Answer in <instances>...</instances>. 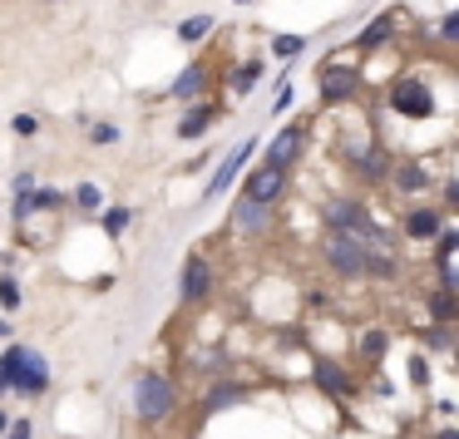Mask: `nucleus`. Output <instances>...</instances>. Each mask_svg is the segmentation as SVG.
<instances>
[{
  "label": "nucleus",
  "mask_w": 459,
  "mask_h": 439,
  "mask_svg": "<svg viewBox=\"0 0 459 439\" xmlns=\"http://www.w3.org/2000/svg\"><path fill=\"white\" fill-rule=\"evenodd\" d=\"M173 409H178V390H173V380L159 375V370H143V375L134 380V415H139L143 425H163Z\"/></svg>",
  "instance_id": "f257e3e1"
},
{
  "label": "nucleus",
  "mask_w": 459,
  "mask_h": 439,
  "mask_svg": "<svg viewBox=\"0 0 459 439\" xmlns=\"http://www.w3.org/2000/svg\"><path fill=\"white\" fill-rule=\"evenodd\" d=\"M307 153V119H297V124H287V129L277 133V139L267 143V159H262V168H277V173H287L291 163Z\"/></svg>",
  "instance_id": "f03ea898"
},
{
  "label": "nucleus",
  "mask_w": 459,
  "mask_h": 439,
  "mask_svg": "<svg viewBox=\"0 0 459 439\" xmlns=\"http://www.w3.org/2000/svg\"><path fill=\"white\" fill-rule=\"evenodd\" d=\"M390 109L405 114V119H429V114H435V90L420 84V80H405V84L390 90Z\"/></svg>",
  "instance_id": "7ed1b4c3"
},
{
  "label": "nucleus",
  "mask_w": 459,
  "mask_h": 439,
  "mask_svg": "<svg viewBox=\"0 0 459 439\" xmlns=\"http://www.w3.org/2000/svg\"><path fill=\"white\" fill-rule=\"evenodd\" d=\"M11 390H21V395H30V400L50 390V366H45L40 350H30V346L21 350V366H15V375H11Z\"/></svg>",
  "instance_id": "20e7f679"
},
{
  "label": "nucleus",
  "mask_w": 459,
  "mask_h": 439,
  "mask_svg": "<svg viewBox=\"0 0 459 439\" xmlns=\"http://www.w3.org/2000/svg\"><path fill=\"white\" fill-rule=\"evenodd\" d=\"M326 262L341 271V277H360V271H366V242L346 237V232H331L326 237Z\"/></svg>",
  "instance_id": "39448f33"
},
{
  "label": "nucleus",
  "mask_w": 459,
  "mask_h": 439,
  "mask_svg": "<svg viewBox=\"0 0 459 439\" xmlns=\"http://www.w3.org/2000/svg\"><path fill=\"white\" fill-rule=\"evenodd\" d=\"M183 301H203L212 291V267H208V257H198V252H193L188 262H183Z\"/></svg>",
  "instance_id": "423d86ee"
},
{
  "label": "nucleus",
  "mask_w": 459,
  "mask_h": 439,
  "mask_svg": "<svg viewBox=\"0 0 459 439\" xmlns=\"http://www.w3.org/2000/svg\"><path fill=\"white\" fill-rule=\"evenodd\" d=\"M281 178H287V173H277V168H252L247 173V193H242V198H252V202H262V208H267V202H277V193H281Z\"/></svg>",
  "instance_id": "0eeeda50"
},
{
  "label": "nucleus",
  "mask_w": 459,
  "mask_h": 439,
  "mask_svg": "<svg viewBox=\"0 0 459 439\" xmlns=\"http://www.w3.org/2000/svg\"><path fill=\"white\" fill-rule=\"evenodd\" d=\"M356 94V74L351 70H326L321 74V99L326 104H341V99H351Z\"/></svg>",
  "instance_id": "6e6552de"
},
{
  "label": "nucleus",
  "mask_w": 459,
  "mask_h": 439,
  "mask_svg": "<svg viewBox=\"0 0 459 439\" xmlns=\"http://www.w3.org/2000/svg\"><path fill=\"white\" fill-rule=\"evenodd\" d=\"M247 159H252V143H238V149L228 153V163H222V168L212 173V183H208V198H218V193H222V188H228V183H232V173H238V168H242V163H247Z\"/></svg>",
  "instance_id": "1a4fd4ad"
},
{
  "label": "nucleus",
  "mask_w": 459,
  "mask_h": 439,
  "mask_svg": "<svg viewBox=\"0 0 459 439\" xmlns=\"http://www.w3.org/2000/svg\"><path fill=\"white\" fill-rule=\"evenodd\" d=\"M405 232L410 237H435V232H445V218H439L435 208H410L405 212Z\"/></svg>",
  "instance_id": "9d476101"
},
{
  "label": "nucleus",
  "mask_w": 459,
  "mask_h": 439,
  "mask_svg": "<svg viewBox=\"0 0 459 439\" xmlns=\"http://www.w3.org/2000/svg\"><path fill=\"white\" fill-rule=\"evenodd\" d=\"M356 168H360V178H366V183L390 178V159H385V149H376V143H370L366 153H356Z\"/></svg>",
  "instance_id": "9b49d317"
},
{
  "label": "nucleus",
  "mask_w": 459,
  "mask_h": 439,
  "mask_svg": "<svg viewBox=\"0 0 459 439\" xmlns=\"http://www.w3.org/2000/svg\"><path fill=\"white\" fill-rule=\"evenodd\" d=\"M203 90H208V70H203V65H188V70L173 80V94H178V99H198Z\"/></svg>",
  "instance_id": "f8f14e48"
},
{
  "label": "nucleus",
  "mask_w": 459,
  "mask_h": 439,
  "mask_svg": "<svg viewBox=\"0 0 459 439\" xmlns=\"http://www.w3.org/2000/svg\"><path fill=\"white\" fill-rule=\"evenodd\" d=\"M316 385L326 390V395H346V390H351V375H346L341 366H331V360H321V366H316Z\"/></svg>",
  "instance_id": "ddd939ff"
},
{
  "label": "nucleus",
  "mask_w": 459,
  "mask_h": 439,
  "mask_svg": "<svg viewBox=\"0 0 459 439\" xmlns=\"http://www.w3.org/2000/svg\"><path fill=\"white\" fill-rule=\"evenodd\" d=\"M212 119H218V109H212V104H198V109H188V114H183L178 133H183V139H198V133L208 129Z\"/></svg>",
  "instance_id": "4468645a"
},
{
  "label": "nucleus",
  "mask_w": 459,
  "mask_h": 439,
  "mask_svg": "<svg viewBox=\"0 0 459 439\" xmlns=\"http://www.w3.org/2000/svg\"><path fill=\"white\" fill-rule=\"evenodd\" d=\"M238 228H242V232L267 228V208H262V202H252V198H242V202H238Z\"/></svg>",
  "instance_id": "2eb2a0df"
},
{
  "label": "nucleus",
  "mask_w": 459,
  "mask_h": 439,
  "mask_svg": "<svg viewBox=\"0 0 459 439\" xmlns=\"http://www.w3.org/2000/svg\"><path fill=\"white\" fill-rule=\"evenodd\" d=\"M429 311H435V321H439V326H449V321H455V311H459L455 291H445V287H439L435 297H429Z\"/></svg>",
  "instance_id": "dca6fc26"
},
{
  "label": "nucleus",
  "mask_w": 459,
  "mask_h": 439,
  "mask_svg": "<svg viewBox=\"0 0 459 439\" xmlns=\"http://www.w3.org/2000/svg\"><path fill=\"white\" fill-rule=\"evenodd\" d=\"M400 173V193H420V188H425V183H429V168H420V163H405V168H395Z\"/></svg>",
  "instance_id": "f3484780"
},
{
  "label": "nucleus",
  "mask_w": 459,
  "mask_h": 439,
  "mask_svg": "<svg viewBox=\"0 0 459 439\" xmlns=\"http://www.w3.org/2000/svg\"><path fill=\"white\" fill-rule=\"evenodd\" d=\"M21 350L25 346H11L0 356V395H11V375H15V366H21Z\"/></svg>",
  "instance_id": "a211bd4d"
},
{
  "label": "nucleus",
  "mask_w": 459,
  "mask_h": 439,
  "mask_svg": "<svg viewBox=\"0 0 459 439\" xmlns=\"http://www.w3.org/2000/svg\"><path fill=\"white\" fill-rule=\"evenodd\" d=\"M208 30H212V15H193V21H183V25H178V40H188V45H193V40H203Z\"/></svg>",
  "instance_id": "6ab92c4d"
},
{
  "label": "nucleus",
  "mask_w": 459,
  "mask_h": 439,
  "mask_svg": "<svg viewBox=\"0 0 459 439\" xmlns=\"http://www.w3.org/2000/svg\"><path fill=\"white\" fill-rule=\"evenodd\" d=\"M301 50H307L301 35H277V40H272V55H281V60H297Z\"/></svg>",
  "instance_id": "aec40b11"
},
{
  "label": "nucleus",
  "mask_w": 459,
  "mask_h": 439,
  "mask_svg": "<svg viewBox=\"0 0 459 439\" xmlns=\"http://www.w3.org/2000/svg\"><path fill=\"white\" fill-rule=\"evenodd\" d=\"M238 400H242V390H238V385H228V390H212V395L203 400V409H208V415H218L222 405H238Z\"/></svg>",
  "instance_id": "412c9836"
},
{
  "label": "nucleus",
  "mask_w": 459,
  "mask_h": 439,
  "mask_svg": "<svg viewBox=\"0 0 459 439\" xmlns=\"http://www.w3.org/2000/svg\"><path fill=\"white\" fill-rule=\"evenodd\" d=\"M257 74H262V60H247V65H242L238 74H232V90H238V94H247V90H252V80H257Z\"/></svg>",
  "instance_id": "4be33fe9"
},
{
  "label": "nucleus",
  "mask_w": 459,
  "mask_h": 439,
  "mask_svg": "<svg viewBox=\"0 0 459 439\" xmlns=\"http://www.w3.org/2000/svg\"><path fill=\"white\" fill-rule=\"evenodd\" d=\"M74 202H80L84 212H94L100 208V188H94V183H80V188H74Z\"/></svg>",
  "instance_id": "5701e85b"
},
{
  "label": "nucleus",
  "mask_w": 459,
  "mask_h": 439,
  "mask_svg": "<svg viewBox=\"0 0 459 439\" xmlns=\"http://www.w3.org/2000/svg\"><path fill=\"white\" fill-rule=\"evenodd\" d=\"M0 439H35V425H30V419H11Z\"/></svg>",
  "instance_id": "b1692460"
},
{
  "label": "nucleus",
  "mask_w": 459,
  "mask_h": 439,
  "mask_svg": "<svg viewBox=\"0 0 459 439\" xmlns=\"http://www.w3.org/2000/svg\"><path fill=\"white\" fill-rule=\"evenodd\" d=\"M385 346H390V336H385V331H370V336H366V356H370V360H376V356H385Z\"/></svg>",
  "instance_id": "393cba45"
},
{
  "label": "nucleus",
  "mask_w": 459,
  "mask_h": 439,
  "mask_svg": "<svg viewBox=\"0 0 459 439\" xmlns=\"http://www.w3.org/2000/svg\"><path fill=\"white\" fill-rule=\"evenodd\" d=\"M0 306H5V311L21 306V287H15V281H0Z\"/></svg>",
  "instance_id": "a878e982"
},
{
  "label": "nucleus",
  "mask_w": 459,
  "mask_h": 439,
  "mask_svg": "<svg viewBox=\"0 0 459 439\" xmlns=\"http://www.w3.org/2000/svg\"><path fill=\"white\" fill-rule=\"evenodd\" d=\"M90 139H94V143H119V129H114V124H94Z\"/></svg>",
  "instance_id": "bb28decb"
},
{
  "label": "nucleus",
  "mask_w": 459,
  "mask_h": 439,
  "mask_svg": "<svg viewBox=\"0 0 459 439\" xmlns=\"http://www.w3.org/2000/svg\"><path fill=\"white\" fill-rule=\"evenodd\" d=\"M390 35V21H376V25H366V35H360V45H376V40H385Z\"/></svg>",
  "instance_id": "cd10ccee"
},
{
  "label": "nucleus",
  "mask_w": 459,
  "mask_h": 439,
  "mask_svg": "<svg viewBox=\"0 0 459 439\" xmlns=\"http://www.w3.org/2000/svg\"><path fill=\"white\" fill-rule=\"evenodd\" d=\"M11 129H15V133H21V139H30V133H35V129H40V124H35V119H30V114H15V119H11Z\"/></svg>",
  "instance_id": "c85d7f7f"
},
{
  "label": "nucleus",
  "mask_w": 459,
  "mask_h": 439,
  "mask_svg": "<svg viewBox=\"0 0 459 439\" xmlns=\"http://www.w3.org/2000/svg\"><path fill=\"white\" fill-rule=\"evenodd\" d=\"M104 228H109V232H124V228H129V208H114L109 218H104Z\"/></svg>",
  "instance_id": "c756f323"
},
{
  "label": "nucleus",
  "mask_w": 459,
  "mask_h": 439,
  "mask_svg": "<svg viewBox=\"0 0 459 439\" xmlns=\"http://www.w3.org/2000/svg\"><path fill=\"white\" fill-rule=\"evenodd\" d=\"M429 346H435V350H449V326H429Z\"/></svg>",
  "instance_id": "7c9ffc66"
},
{
  "label": "nucleus",
  "mask_w": 459,
  "mask_h": 439,
  "mask_svg": "<svg viewBox=\"0 0 459 439\" xmlns=\"http://www.w3.org/2000/svg\"><path fill=\"white\" fill-rule=\"evenodd\" d=\"M410 380H415V385H425V380H429V366H425V360H410Z\"/></svg>",
  "instance_id": "2f4dec72"
},
{
  "label": "nucleus",
  "mask_w": 459,
  "mask_h": 439,
  "mask_svg": "<svg viewBox=\"0 0 459 439\" xmlns=\"http://www.w3.org/2000/svg\"><path fill=\"white\" fill-rule=\"evenodd\" d=\"M5 425H11V419H5V409H0V435H5Z\"/></svg>",
  "instance_id": "473e14b6"
},
{
  "label": "nucleus",
  "mask_w": 459,
  "mask_h": 439,
  "mask_svg": "<svg viewBox=\"0 0 459 439\" xmlns=\"http://www.w3.org/2000/svg\"><path fill=\"white\" fill-rule=\"evenodd\" d=\"M238 5H247V0H238Z\"/></svg>",
  "instance_id": "72a5a7b5"
}]
</instances>
